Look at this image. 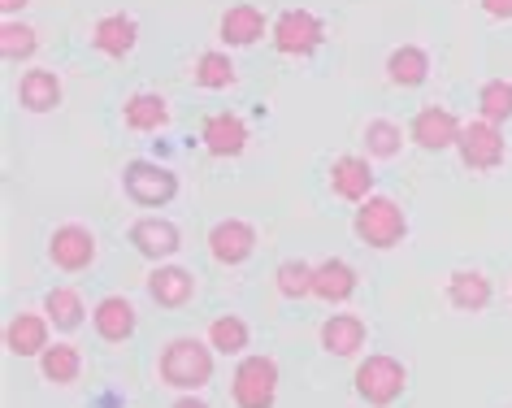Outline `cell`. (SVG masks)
Here are the masks:
<instances>
[{
  "instance_id": "cell-1",
  "label": "cell",
  "mask_w": 512,
  "mask_h": 408,
  "mask_svg": "<svg viewBox=\"0 0 512 408\" xmlns=\"http://www.w3.org/2000/svg\"><path fill=\"white\" fill-rule=\"evenodd\" d=\"M213 365H217V352L209 339L178 335L165 343L157 356V378H161V387H170V391H200L213 382Z\"/></svg>"
},
{
  "instance_id": "cell-2",
  "label": "cell",
  "mask_w": 512,
  "mask_h": 408,
  "mask_svg": "<svg viewBox=\"0 0 512 408\" xmlns=\"http://www.w3.org/2000/svg\"><path fill=\"white\" fill-rule=\"evenodd\" d=\"M352 235L374 252H391L408 239V213L391 196H369L352 213Z\"/></svg>"
},
{
  "instance_id": "cell-3",
  "label": "cell",
  "mask_w": 512,
  "mask_h": 408,
  "mask_svg": "<svg viewBox=\"0 0 512 408\" xmlns=\"http://www.w3.org/2000/svg\"><path fill=\"white\" fill-rule=\"evenodd\" d=\"M404 387H408V369H404V361H395L387 352L365 356L352 374V391L361 395L369 408H391L404 395Z\"/></svg>"
},
{
  "instance_id": "cell-4",
  "label": "cell",
  "mask_w": 512,
  "mask_h": 408,
  "mask_svg": "<svg viewBox=\"0 0 512 408\" xmlns=\"http://www.w3.org/2000/svg\"><path fill=\"white\" fill-rule=\"evenodd\" d=\"M122 191L131 204H139V209H165V204L178 196V174L161 161L135 157V161L122 165Z\"/></svg>"
},
{
  "instance_id": "cell-5",
  "label": "cell",
  "mask_w": 512,
  "mask_h": 408,
  "mask_svg": "<svg viewBox=\"0 0 512 408\" xmlns=\"http://www.w3.org/2000/svg\"><path fill=\"white\" fill-rule=\"evenodd\" d=\"M456 157L469 174H491L508 161V139H504V126L499 122H486V118H469L465 131L456 139Z\"/></svg>"
},
{
  "instance_id": "cell-6",
  "label": "cell",
  "mask_w": 512,
  "mask_h": 408,
  "mask_svg": "<svg viewBox=\"0 0 512 408\" xmlns=\"http://www.w3.org/2000/svg\"><path fill=\"white\" fill-rule=\"evenodd\" d=\"M278 361L274 356H243L230 374V400L235 408H274L278 404Z\"/></svg>"
},
{
  "instance_id": "cell-7",
  "label": "cell",
  "mask_w": 512,
  "mask_h": 408,
  "mask_svg": "<svg viewBox=\"0 0 512 408\" xmlns=\"http://www.w3.org/2000/svg\"><path fill=\"white\" fill-rule=\"evenodd\" d=\"M270 44H274V53L304 61L326 44V22L313 9H283L270 27Z\"/></svg>"
},
{
  "instance_id": "cell-8",
  "label": "cell",
  "mask_w": 512,
  "mask_h": 408,
  "mask_svg": "<svg viewBox=\"0 0 512 408\" xmlns=\"http://www.w3.org/2000/svg\"><path fill=\"white\" fill-rule=\"evenodd\" d=\"M100 257V239L92 226L83 222H61L53 235H48V261H53V270L61 274H83L92 270Z\"/></svg>"
},
{
  "instance_id": "cell-9",
  "label": "cell",
  "mask_w": 512,
  "mask_h": 408,
  "mask_svg": "<svg viewBox=\"0 0 512 408\" xmlns=\"http://www.w3.org/2000/svg\"><path fill=\"white\" fill-rule=\"evenodd\" d=\"M209 257L217 265H226V270H239V265H248L252 261V252H256V226L252 222H243V218H222V222H213V231H209Z\"/></svg>"
},
{
  "instance_id": "cell-10",
  "label": "cell",
  "mask_w": 512,
  "mask_h": 408,
  "mask_svg": "<svg viewBox=\"0 0 512 408\" xmlns=\"http://www.w3.org/2000/svg\"><path fill=\"white\" fill-rule=\"evenodd\" d=\"M126 244H131L144 261L165 265L178 248H183V231H178L170 218H152V213H148V218H135L131 222V231H126Z\"/></svg>"
},
{
  "instance_id": "cell-11",
  "label": "cell",
  "mask_w": 512,
  "mask_h": 408,
  "mask_svg": "<svg viewBox=\"0 0 512 408\" xmlns=\"http://www.w3.org/2000/svg\"><path fill=\"white\" fill-rule=\"evenodd\" d=\"M460 131H465V122H460L452 109L426 105V109H421L417 118H413V126H408V139H413L421 152H447V148H456Z\"/></svg>"
},
{
  "instance_id": "cell-12",
  "label": "cell",
  "mask_w": 512,
  "mask_h": 408,
  "mask_svg": "<svg viewBox=\"0 0 512 408\" xmlns=\"http://www.w3.org/2000/svg\"><path fill=\"white\" fill-rule=\"evenodd\" d=\"M248 122L239 118V113H209L204 118V126H200V144H204V152L209 157H217V161H235V157H243V148H248Z\"/></svg>"
},
{
  "instance_id": "cell-13",
  "label": "cell",
  "mask_w": 512,
  "mask_h": 408,
  "mask_svg": "<svg viewBox=\"0 0 512 408\" xmlns=\"http://www.w3.org/2000/svg\"><path fill=\"white\" fill-rule=\"evenodd\" d=\"M374 161L361 157V152H348V157H335L330 161V191L348 204H361L374 196Z\"/></svg>"
},
{
  "instance_id": "cell-14",
  "label": "cell",
  "mask_w": 512,
  "mask_h": 408,
  "mask_svg": "<svg viewBox=\"0 0 512 408\" xmlns=\"http://www.w3.org/2000/svg\"><path fill=\"white\" fill-rule=\"evenodd\" d=\"M369 339V326L361 313H330L322 330H317V343H322L326 356H339V361H348V356H361Z\"/></svg>"
},
{
  "instance_id": "cell-15",
  "label": "cell",
  "mask_w": 512,
  "mask_h": 408,
  "mask_svg": "<svg viewBox=\"0 0 512 408\" xmlns=\"http://www.w3.org/2000/svg\"><path fill=\"white\" fill-rule=\"evenodd\" d=\"M152 304H161V309H187L191 300H196V274L183 270V265H152V274L144 278Z\"/></svg>"
},
{
  "instance_id": "cell-16",
  "label": "cell",
  "mask_w": 512,
  "mask_h": 408,
  "mask_svg": "<svg viewBox=\"0 0 512 408\" xmlns=\"http://www.w3.org/2000/svg\"><path fill=\"white\" fill-rule=\"evenodd\" d=\"M443 300L452 304L456 313H486L495 300V287L482 270H452L443 283Z\"/></svg>"
},
{
  "instance_id": "cell-17",
  "label": "cell",
  "mask_w": 512,
  "mask_h": 408,
  "mask_svg": "<svg viewBox=\"0 0 512 408\" xmlns=\"http://www.w3.org/2000/svg\"><path fill=\"white\" fill-rule=\"evenodd\" d=\"M139 44V22L131 14H105L92 22V48L109 61H126Z\"/></svg>"
},
{
  "instance_id": "cell-18",
  "label": "cell",
  "mask_w": 512,
  "mask_h": 408,
  "mask_svg": "<svg viewBox=\"0 0 512 408\" xmlns=\"http://www.w3.org/2000/svg\"><path fill=\"white\" fill-rule=\"evenodd\" d=\"M356 287H361V274H356L343 257L317 261V274H313V300H322V304H330V309H339V304H348V300L356 296Z\"/></svg>"
},
{
  "instance_id": "cell-19",
  "label": "cell",
  "mask_w": 512,
  "mask_h": 408,
  "mask_svg": "<svg viewBox=\"0 0 512 408\" xmlns=\"http://www.w3.org/2000/svg\"><path fill=\"white\" fill-rule=\"evenodd\" d=\"M53 343V322L48 313H14L5 326V352L9 356H40Z\"/></svg>"
},
{
  "instance_id": "cell-20",
  "label": "cell",
  "mask_w": 512,
  "mask_h": 408,
  "mask_svg": "<svg viewBox=\"0 0 512 408\" xmlns=\"http://www.w3.org/2000/svg\"><path fill=\"white\" fill-rule=\"evenodd\" d=\"M170 100H165L161 92H131L122 100V122H126V131H135V135H157L170 126Z\"/></svg>"
},
{
  "instance_id": "cell-21",
  "label": "cell",
  "mask_w": 512,
  "mask_h": 408,
  "mask_svg": "<svg viewBox=\"0 0 512 408\" xmlns=\"http://www.w3.org/2000/svg\"><path fill=\"white\" fill-rule=\"evenodd\" d=\"M265 35V14L252 5V0H239L230 5L222 18H217V40L226 48H252Z\"/></svg>"
},
{
  "instance_id": "cell-22",
  "label": "cell",
  "mask_w": 512,
  "mask_h": 408,
  "mask_svg": "<svg viewBox=\"0 0 512 408\" xmlns=\"http://www.w3.org/2000/svg\"><path fill=\"white\" fill-rule=\"evenodd\" d=\"M14 96H18V105L27 113H53L61 105V96H66V87H61L57 70H40V66H35V70H22Z\"/></svg>"
},
{
  "instance_id": "cell-23",
  "label": "cell",
  "mask_w": 512,
  "mask_h": 408,
  "mask_svg": "<svg viewBox=\"0 0 512 408\" xmlns=\"http://www.w3.org/2000/svg\"><path fill=\"white\" fill-rule=\"evenodd\" d=\"M92 326L105 343H126L139 330V313L126 296H105V300H96V309H92Z\"/></svg>"
},
{
  "instance_id": "cell-24",
  "label": "cell",
  "mask_w": 512,
  "mask_h": 408,
  "mask_svg": "<svg viewBox=\"0 0 512 408\" xmlns=\"http://www.w3.org/2000/svg\"><path fill=\"white\" fill-rule=\"evenodd\" d=\"M430 79V53L421 44H400L391 48L387 57V83L391 87H404V92H413V87H421Z\"/></svg>"
},
{
  "instance_id": "cell-25",
  "label": "cell",
  "mask_w": 512,
  "mask_h": 408,
  "mask_svg": "<svg viewBox=\"0 0 512 408\" xmlns=\"http://www.w3.org/2000/svg\"><path fill=\"white\" fill-rule=\"evenodd\" d=\"M35 361H40V378L53 382V387H74L79 374H83V352L74 348V343H66V339L48 343Z\"/></svg>"
},
{
  "instance_id": "cell-26",
  "label": "cell",
  "mask_w": 512,
  "mask_h": 408,
  "mask_svg": "<svg viewBox=\"0 0 512 408\" xmlns=\"http://www.w3.org/2000/svg\"><path fill=\"white\" fill-rule=\"evenodd\" d=\"M235 79H239V66L222 48H209V53L191 61V87H200V92H226V87H235Z\"/></svg>"
},
{
  "instance_id": "cell-27",
  "label": "cell",
  "mask_w": 512,
  "mask_h": 408,
  "mask_svg": "<svg viewBox=\"0 0 512 408\" xmlns=\"http://www.w3.org/2000/svg\"><path fill=\"white\" fill-rule=\"evenodd\" d=\"M44 313H48V322H53L57 335H74V330L87 322V304H83V296L74 287H53L48 291Z\"/></svg>"
},
{
  "instance_id": "cell-28",
  "label": "cell",
  "mask_w": 512,
  "mask_h": 408,
  "mask_svg": "<svg viewBox=\"0 0 512 408\" xmlns=\"http://www.w3.org/2000/svg\"><path fill=\"white\" fill-rule=\"evenodd\" d=\"M209 343L217 356H248L252 348V326L239 313H222L209 322Z\"/></svg>"
},
{
  "instance_id": "cell-29",
  "label": "cell",
  "mask_w": 512,
  "mask_h": 408,
  "mask_svg": "<svg viewBox=\"0 0 512 408\" xmlns=\"http://www.w3.org/2000/svg\"><path fill=\"white\" fill-rule=\"evenodd\" d=\"M361 144H365L369 161H391V157H400V148H404V126L391 118H369L361 131Z\"/></svg>"
},
{
  "instance_id": "cell-30",
  "label": "cell",
  "mask_w": 512,
  "mask_h": 408,
  "mask_svg": "<svg viewBox=\"0 0 512 408\" xmlns=\"http://www.w3.org/2000/svg\"><path fill=\"white\" fill-rule=\"evenodd\" d=\"M35 53H40V31H35L31 22H18V18L0 22V57H5L9 66H22V61H31Z\"/></svg>"
},
{
  "instance_id": "cell-31",
  "label": "cell",
  "mask_w": 512,
  "mask_h": 408,
  "mask_svg": "<svg viewBox=\"0 0 512 408\" xmlns=\"http://www.w3.org/2000/svg\"><path fill=\"white\" fill-rule=\"evenodd\" d=\"M313 274H317V265L291 257L274 270V291L283 300H313Z\"/></svg>"
},
{
  "instance_id": "cell-32",
  "label": "cell",
  "mask_w": 512,
  "mask_h": 408,
  "mask_svg": "<svg viewBox=\"0 0 512 408\" xmlns=\"http://www.w3.org/2000/svg\"><path fill=\"white\" fill-rule=\"evenodd\" d=\"M478 118L486 122H512V83L508 79H486L478 87Z\"/></svg>"
},
{
  "instance_id": "cell-33",
  "label": "cell",
  "mask_w": 512,
  "mask_h": 408,
  "mask_svg": "<svg viewBox=\"0 0 512 408\" xmlns=\"http://www.w3.org/2000/svg\"><path fill=\"white\" fill-rule=\"evenodd\" d=\"M482 14L495 18V22H512V0H478Z\"/></svg>"
},
{
  "instance_id": "cell-34",
  "label": "cell",
  "mask_w": 512,
  "mask_h": 408,
  "mask_svg": "<svg viewBox=\"0 0 512 408\" xmlns=\"http://www.w3.org/2000/svg\"><path fill=\"white\" fill-rule=\"evenodd\" d=\"M170 408H209V404H204L196 391H183V395H178V400H174Z\"/></svg>"
},
{
  "instance_id": "cell-35",
  "label": "cell",
  "mask_w": 512,
  "mask_h": 408,
  "mask_svg": "<svg viewBox=\"0 0 512 408\" xmlns=\"http://www.w3.org/2000/svg\"><path fill=\"white\" fill-rule=\"evenodd\" d=\"M27 5H31V0H0V14H5V18H18Z\"/></svg>"
}]
</instances>
